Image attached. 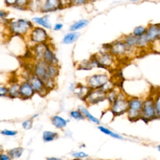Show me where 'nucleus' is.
<instances>
[{"mask_svg":"<svg viewBox=\"0 0 160 160\" xmlns=\"http://www.w3.org/2000/svg\"><path fill=\"white\" fill-rule=\"evenodd\" d=\"M4 25L10 36L24 38L34 26L31 20L24 18L7 19Z\"/></svg>","mask_w":160,"mask_h":160,"instance_id":"f257e3e1","label":"nucleus"},{"mask_svg":"<svg viewBox=\"0 0 160 160\" xmlns=\"http://www.w3.org/2000/svg\"><path fill=\"white\" fill-rule=\"evenodd\" d=\"M25 39L29 48L36 44L50 42L47 29L38 26H34Z\"/></svg>","mask_w":160,"mask_h":160,"instance_id":"f03ea898","label":"nucleus"},{"mask_svg":"<svg viewBox=\"0 0 160 160\" xmlns=\"http://www.w3.org/2000/svg\"><path fill=\"white\" fill-rule=\"evenodd\" d=\"M106 50L112 54L117 59L129 58L131 55H132V53L136 52V51L129 49L121 39L108 44Z\"/></svg>","mask_w":160,"mask_h":160,"instance_id":"7ed1b4c3","label":"nucleus"},{"mask_svg":"<svg viewBox=\"0 0 160 160\" xmlns=\"http://www.w3.org/2000/svg\"><path fill=\"white\" fill-rule=\"evenodd\" d=\"M143 99L138 97L128 98V109L126 114L129 120L136 121L140 119Z\"/></svg>","mask_w":160,"mask_h":160,"instance_id":"20e7f679","label":"nucleus"},{"mask_svg":"<svg viewBox=\"0 0 160 160\" xmlns=\"http://www.w3.org/2000/svg\"><path fill=\"white\" fill-rule=\"evenodd\" d=\"M157 119L154 100L152 95H149L143 99L140 119L149 122Z\"/></svg>","mask_w":160,"mask_h":160,"instance_id":"39448f33","label":"nucleus"},{"mask_svg":"<svg viewBox=\"0 0 160 160\" xmlns=\"http://www.w3.org/2000/svg\"><path fill=\"white\" fill-rule=\"evenodd\" d=\"M128 109V97L124 94V92L120 91L116 99L110 104L109 109L114 116H116L126 113Z\"/></svg>","mask_w":160,"mask_h":160,"instance_id":"423d86ee","label":"nucleus"},{"mask_svg":"<svg viewBox=\"0 0 160 160\" xmlns=\"http://www.w3.org/2000/svg\"><path fill=\"white\" fill-rule=\"evenodd\" d=\"M24 79H26L30 83L33 89L34 90L35 93L38 94L40 96L44 97L49 92V91L46 88L42 79L34 75L31 72V71L28 72Z\"/></svg>","mask_w":160,"mask_h":160,"instance_id":"0eeeda50","label":"nucleus"},{"mask_svg":"<svg viewBox=\"0 0 160 160\" xmlns=\"http://www.w3.org/2000/svg\"><path fill=\"white\" fill-rule=\"evenodd\" d=\"M93 56L99 63L101 68L102 69H112L114 68L118 61V59L107 50L99 52Z\"/></svg>","mask_w":160,"mask_h":160,"instance_id":"6e6552de","label":"nucleus"},{"mask_svg":"<svg viewBox=\"0 0 160 160\" xmlns=\"http://www.w3.org/2000/svg\"><path fill=\"white\" fill-rule=\"evenodd\" d=\"M109 79L106 73H97L92 74L86 79L87 86L91 89L101 88Z\"/></svg>","mask_w":160,"mask_h":160,"instance_id":"1a4fd4ad","label":"nucleus"},{"mask_svg":"<svg viewBox=\"0 0 160 160\" xmlns=\"http://www.w3.org/2000/svg\"><path fill=\"white\" fill-rule=\"evenodd\" d=\"M106 92L101 89H91L84 101L88 106L96 105L106 100Z\"/></svg>","mask_w":160,"mask_h":160,"instance_id":"9d476101","label":"nucleus"},{"mask_svg":"<svg viewBox=\"0 0 160 160\" xmlns=\"http://www.w3.org/2000/svg\"><path fill=\"white\" fill-rule=\"evenodd\" d=\"M62 8L61 0H40L39 12L48 14Z\"/></svg>","mask_w":160,"mask_h":160,"instance_id":"9b49d317","label":"nucleus"},{"mask_svg":"<svg viewBox=\"0 0 160 160\" xmlns=\"http://www.w3.org/2000/svg\"><path fill=\"white\" fill-rule=\"evenodd\" d=\"M35 91L30 83L24 79L20 81L19 98L22 100H28L32 98L35 94Z\"/></svg>","mask_w":160,"mask_h":160,"instance_id":"f8f14e48","label":"nucleus"},{"mask_svg":"<svg viewBox=\"0 0 160 160\" xmlns=\"http://www.w3.org/2000/svg\"><path fill=\"white\" fill-rule=\"evenodd\" d=\"M47 65L48 64L43 61H34L30 71L34 75L44 81L46 77Z\"/></svg>","mask_w":160,"mask_h":160,"instance_id":"ddd939ff","label":"nucleus"},{"mask_svg":"<svg viewBox=\"0 0 160 160\" xmlns=\"http://www.w3.org/2000/svg\"><path fill=\"white\" fill-rule=\"evenodd\" d=\"M145 36L150 45L160 38V24H149L146 27Z\"/></svg>","mask_w":160,"mask_h":160,"instance_id":"4468645a","label":"nucleus"},{"mask_svg":"<svg viewBox=\"0 0 160 160\" xmlns=\"http://www.w3.org/2000/svg\"><path fill=\"white\" fill-rule=\"evenodd\" d=\"M42 61L47 64H58V59L56 55L54 48L51 42H48L45 49Z\"/></svg>","mask_w":160,"mask_h":160,"instance_id":"2eb2a0df","label":"nucleus"},{"mask_svg":"<svg viewBox=\"0 0 160 160\" xmlns=\"http://www.w3.org/2000/svg\"><path fill=\"white\" fill-rule=\"evenodd\" d=\"M8 88V96L11 99L19 98L20 81L16 78H10L7 84Z\"/></svg>","mask_w":160,"mask_h":160,"instance_id":"dca6fc26","label":"nucleus"},{"mask_svg":"<svg viewBox=\"0 0 160 160\" xmlns=\"http://www.w3.org/2000/svg\"><path fill=\"white\" fill-rule=\"evenodd\" d=\"M31 21L34 25H36L42 27L47 30L52 29V25L49 19V16L48 14H44L42 16H35L31 19Z\"/></svg>","mask_w":160,"mask_h":160,"instance_id":"f3484780","label":"nucleus"},{"mask_svg":"<svg viewBox=\"0 0 160 160\" xmlns=\"http://www.w3.org/2000/svg\"><path fill=\"white\" fill-rule=\"evenodd\" d=\"M121 39L126 44V45L131 49L138 51V45L139 41V38L136 37L132 34L124 36Z\"/></svg>","mask_w":160,"mask_h":160,"instance_id":"a211bd4d","label":"nucleus"},{"mask_svg":"<svg viewBox=\"0 0 160 160\" xmlns=\"http://www.w3.org/2000/svg\"><path fill=\"white\" fill-rule=\"evenodd\" d=\"M78 109L83 114V115L85 117V119H88V121H89L90 122L94 124H96L97 125H99L101 124L100 119L94 116L86 107L82 105H81L78 106Z\"/></svg>","mask_w":160,"mask_h":160,"instance_id":"6ab92c4d","label":"nucleus"},{"mask_svg":"<svg viewBox=\"0 0 160 160\" xmlns=\"http://www.w3.org/2000/svg\"><path fill=\"white\" fill-rule=\"evenodd\" d=\"M59 74V64H48L47 68H46V79L43 81H44L48 79H56Z\"/></svg>","mask_w":160,"mask_h":160,"instance_id":"aec40b11","label":"nucleus"},{"mask_svg":"<svg viewBox=\"0 0 160 160\" xmlns=\"http://www.w3.org/2000/svg\"><path fill=\"white\" fill-rule=\"evenodd\" d=\"M52 124L57 129H62L65 128L68 123V119L59 115H54L51 118Z\"/></svg>","mask_w":160,"mask_h":160,"instance_id":"412c9836","label":"nucleus"},{"mask_svg":"<svg viewBox=\"0 0 160 160\" xmlns=\"http://www.w3.org/2000/svg\"><path fill=\"white\" fill-rule=\"evenodd\" d=\"M80 36L78 31H70L66 33L62 39V43L64 44H71L76 42Z\"/></svg>","mask_w":160,"mask_h":160,"instance_id":"4be33fe9","label":"nucleus"},{"mask_svg":"<svg viewBox=\"0 0 160 160\" xmlns=\"http://www.w3.org/2000/svg\"><path fill=\"white\" fill-rule=\"evenodd\" d=\"M98 129L100 132H101L102 133H103L104 134L109 136L112 138H114V139H118V140L124 139V138L121 134L111 131L109 128H107L104 126H102V125L98 126Z\"/></svg>","mask_w":160,"mask_h":160,"instance_id":"5701e85b","label":"nucleus"},{"mask_svg":"<svg viewBox=\"0 0 160 160\" xmlns=\"http://www.w3.org/2000/svg\"><path fill=\"white\" fill-rule=\"evenodd\" d=\"M89 21L86 19H79L78 21H75L69 26L70 31H78L80 29L84 28L89 24Z\"/></svg>","mask_w":160,"mask_h":160,"instance_id":"b1692460","label":"nucleus"},{"mask_svg":"<svg viewBox=\"0 0 160 160\" xmlns=\"http://www.w3.org/2000/svg\"><path fill=\"white\" fill-rule=\"evenodd\" d=\"M58 138V134L52 131H44L42 134V138L44 142H49L54 141Z\"/></svg>","mask_w":160,"mask_h":160,"instance_id":"393cba45","label":"nucleus"},{"mask_svg":"<svg viewBox=\"0 0 160 160\" xmlns=\"http://www.w3.org/2000/svg\"><path fill=\"white\" fill-rule=\"evenodd\" d=\"M7 152L12 159H16L22 156L24 152V148L22 147L13 148L7 151Z\"/></svg>","mask_w":160,"mask_h":160,"instance_id":"a878e982","label":"nucleus"},{"mask_svg":"<svg viewBox=\"0 0 160 160\" xmlns=\"http://www.w3.org/2000/svg\"><path fill=\"white\" fill-rule=\"evenodd\" d=\"M90 90H91V89L89 88L87 86H77L76 88L75 91H74V92L79 98H81L84 100V98H86V96L88 95V92H89Z\"/></svg>","mask_w":160,"mask_h":160,"instance_id":"bb28decb","label":"nucleus"},{"mask_svg":"<svg viewBox=\"0 0 160 160\" xmlns=\"http://www.w3.org/2000/svg\"><path fill=\"white\" fill-rule=\"evenodd\" d=\"M154 100V104L156 110L157 119H160V91L156 92L152 95Z\"/></svg>","mask_w":160,"mask_h":160,"instance_id":"cd10ccee","label":"nucleus"},{"mask_svg":"<svg viewBox=\"0 0 160 160\" xmlns=\"http://www.w3.org/2000/svg\"><path fill=\"white\" fill-rule=\"evenodd\" d=\"M119 92L120 91H117L115 88H113L112 89L109 90L106 92V98L109 105L112 104L116 99Z\"/></svg>","mask_w":160,"mask_h":160,"instance_id":"c85d7f7f","label":"nucleus"},{"mask_svg":"<svg viewBox=\"0 0 160 160\" xmlns=\"http://www.w3.org/2000/svg\"><path fill=\"white\" fill-rule=\"evenodd\" d=\"M40 0H29L28 10L32 12H39Z\"/></svg>","mask_w":160,"mask_h":160,"instance_id":"c756f323","label":"nucleus"},{"mask_svg":"<svg viewBox=\"0 0 160 160\" xmlns=\"http://www.w3.org/2000/svg\"><path fill=\"white\" fill-rule=\"evenodd\" d=\"M69 116L71 119H73L76 121H82L85 119L84 116L78 109L71 110L69 112Z\"/></svg>","mask_w":160,"mask_h":160,"instance_id":"7c9ffc66","label":"nucleus"},{"mask_svg":"<svg viewBox=\"0 0 160 160\" xmlns=\"http://www.w3.org/2000/svg\"><path fill=\"white\" fill-rule=\"evenodd\" d=\"M28 3L29 0H18L12 8L19 11L28 10Z\"/></svg>","mask_w":160,"mask_h":160,"instance_id":"2f4dec72","label":"nucleus"},{"mask_svg":"<svg viewBox=\"0 0 160 160\" xmlns=\"http://www.w3.org/2000/svg\"><path fill=\"white\" fill-rule=\"evenodd\" d=\"M146 32V27L144 26H138L134 28L132 34L136 37H141L145 35Z\"/></svg>","mask_w":160,"mask_h":160,"instance_id":"473e14b6","label":"nucleus"},{"mask_svg":"<svg viewBox=\"0 0 160 160\" xmlns=\"http://www.w3.org/2000/svg\"><path fill=\"white\" fill-rule=\"evenodd\" d=\"M71 156L74 159L77 160H81V159H84L89 157V154L84 151H74L72 152Z\"/></svg>","mask_w":160,"mask_h":160,"instance_id":"72a5a7b5","label":"nucleus"},{"mask_svg":"<svg viewBox=\"0 0 160 160\" xmlns=\"http://www.w3.org/2000/svg\"><path fill=\"white\" fill-rule=\"evenodd\" d=\"M0 134L4 136L12 137L16 136L18 134V131L15 130H11L8 129H4L0 131Z\"/></svg>","mask_w":160,"mask_h":160,"instance_id":"f704fd0d","label":"nucleus"},{"mask_svg":"<svg viewBox=\"0 0 160 160\" xmlns=\"http://www.w3.org/2000/svg\"><path fill=\"white\" fill-rule=\"evenodd\" d=\"M21 125H22V128L24 130H29L32 128L33 120L31 118L26 119L22 122Z\"/></svg>","mask_w":160,"mask_h":160,"instance_id":"c9c22d12","label":"nucleus"},{"mask_svg":"<svg viewBox=\"0 0 160 160\" xmlns=\"http://www.w3.org/2000/svg\"><path fill=\"white\" fill-rule=\"evenodd\" d=\"M8 96V88L7 84H0V98Z\"/></svg>","mask_w":160,"mask_h":160,"instance_id":"e433bc0d","label":"nucleus"},{"mask_svg":"<svg viewBox=\"0 0 160 160\" xmlns=\"http://www.w3.org/2000/svg\"><path fill=\"white\" fill-rule=\"evenodd\" d=\"M71 6H80L86 4L88 2L87 0H70Z\"/></svg>","mask_w":160,"mask_h":160,"instance_id":"4c0bfd02","label":"nucleus"},{"mask_svg":"<svg viewBox=\"0 0 160 160\" xmlns=\"http://www.w3.org/2000/svg\"><path fill=\"white\" fill-rule=\"evenodd\" d=\"M9 15L8 11L4 10V9H0V21H6L8 19V16Z\"/></svg>","mask_w":160,"mask_h":160,"instance_id":"58836bf2","label":"nucleus"},{"mask_svg":"<svg viewBox=\"0 0 160 160\" xmlns=\"http://www.w3.org/2000/svg\"><path fill=\"white\" fill-rule=\"evenodd\" d=\"M0 160H12L7 152H0Z\"/></svg>","mask_w":160,"mask_h":160,"instance_id":"ea45409f","label":"nucleus"},{"mask_svg":"<svg viewBox=\"0 0 160 160\" xmlns=\"http://www.w3.org/2000/svg\"><path fill=\"white\" fill-rule=\"evenodd\" d=\"M63 24L61 22H56L52 26V29L54 31H59L63 28Z\"/></svg>","mask_w":160,"mask_h":160,"instance_id":"a19ab883","label":"nucleus"},{"mask_svg":"<svg viewBox=\"0 0 160 160\" xmlns=\"http://www.w3.org/2000/svg\"><path fill=\"white\" fill-rule=\"evenodd\" d=\"M18 0H3L5 5L8 7L12 8L16 3Z\"/></svg>","mask_w":160,"mask_h":160,"instance_id":"79ce46f5","label":"nucleus"},{"mask_svg":"<svg viewBox=\"0 0 160 160\" xmlns=\"http://www.w3.org/2000/svg\"><path fill=\"white\" fill-rule=\"evenodd\" d=\"M76 86H77V85H76L75 83H71V84H70V85L69 86V88H68L69 91L70 92H74V91L75 89H76Z\"/></svg>","mask_w":160,"mask_h":160,"instance_id":"37998d69","label":"nucleus"},{"mask_svg":"<svg viewBox=\"0 0 160 160\" xmlns=\"http://www.w3.org/2000/svg\"><path fill=\"white\" fill-rule=\"evenodd\" d=\"M45 160H61V159L57 157H49L46 158Z\"/></svg>","mask_w":160,"mask_h":160,"instance_id":"c03bdc74","label":"nucleus"},{"mask_svg":"<svg viewBox=\"0 0 160 160\" xmlns=\"http://www.w3.org/2000/svg\"><path fill=\"white\" fill-rule=\"evenodd\" d=\"M38 116H39V114H38V113H37V114H34V115L31 118V119H32L33 120L34 118H37Z\"/></svg>","mask_w":160,"mask_h":160,"instance_id":"a18cd8bd","label":"nucleus"},{"mask_svg":"<svg viewBox=\"0 0 160 160\" xmlns=\"http://www.w3.org/2000/svg\"><path fill=\"white\" fill-rule=\"evenodd\" d=\"M87 1H88V2H94L98 0H87Z\"/></svg>","mask_w":160,"mask_h":160,"instance_id":"49530a36","label":"nucleus"},{"mask_svg":"<svg viewBox=\"0 0 160 160\" xmlns=\"http://www.w3.org/2000/svg\"><path fill=\"white\" fill-rule=\"evenodd\" d=\"M131 2H139V1H140L141 0H130Z\"/></svg>","mask_w":160,"mask_h":160,"instance_id":"de8ad7c7","label":"nucleus"},{"mask_svg":"<svg viewBox=\"0 0 160 160\" xmlns=\"http://www.w3.org/2000/svg\"><path fill=\"white\" fill-rule=\"evenodd\" d=\"M157 149H158V151H159V152H160V144H158V145L157 146Z\"/></svg>","mask_w":160,"mask_h":160,"instance_id":"09e8293b","label":"nucleus"},{"mask_svg":"<svg viewBox=\"0 0 160 160\" xmlns=\"http://www.w3.org/2000/svg\"><path fill=\"white\" fill-rule=\"evenodd\" d=\"M74 160H77V159H74ZM81 160H88V159H81Z\"/></svg>","mask_w":160,"mask_h":160,"instance_id":"8fccbe9b","label":"nucleus"}]
</instances>
